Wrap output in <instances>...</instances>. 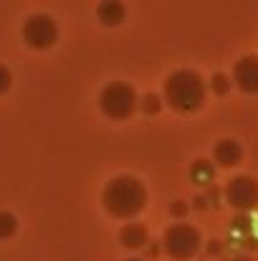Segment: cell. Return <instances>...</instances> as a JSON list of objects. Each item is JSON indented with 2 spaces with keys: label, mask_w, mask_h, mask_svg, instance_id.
<instances>
[{
  "label": "cell",
  "mask_w": 258,
  "mask_h": 261,
  "mask_svg": "<svg viewBox=\"0 0 258 261\" xmlns=\"http://www.w3.org/2000/svg\"><path fill=\"white\" fill-rule=\"evenodd\" d=\"M208 195H210V200H218V195H220V190H218L215 185H210V188H208Z\"/></svg>",
  "instance_id": "obj_19"
},
{
  "label": "cell",
  "mask_w": 258,
  "mask_h": 261,
  "mask_svg": "<svg viewBox=\"0 0 258 261\" xmlns=\"http://www.w3.org/2000/svg\"><path fill=\"white\" fill-rule=\"evenodd\" d=\"M208 84L192 69H177L165 79L162 101L177 114H192L205 104Z\"/></svg>",
  "instance_id": "obj_2"
},
{
  "label": "cell",
  "mask_w": 258,
  "mask_h": 261,
  "mask_svg": "<svg viewBox=\"0 0 258 261\" xmlns=\"http://www.w3.org/2000/svg\"><path fill=\"white\" fill-rule=\"evenodd\" d=\"M223 195H225L231 208H236L241 213L253 211L258 205V180L251 175H236V177L228 180Z\"/></svg>",
  "instance_id": "obj_6"
},
{
  "label": "cell",
  "mask_w": 258,
  "mask_h": 261,
  "mask_svg": "<svg viewBox=\"0 0 258 261\" xmlns=\"http://www.w3.org/2000/svg\"><path fill=\"white\" fill-rule=\"evenodd\" d=\"M190 177H192V182L195 185H213V177H215V165L210 163V160H205V158H200V160H195L192 165H190Z\"/></svg>",
  "instance_id": "obj_11"
},
{
  "label": "cell",
  "mask_w": 258,
  "mask_h": 261,
  "mask_svg": "<svg viewBox=\"0 0 258 261\" xmlns=\"http://www.w3.org/2000/svg\"><path fill=\"white\" fill-rule=\"evenodd\" d=\"M205 251H208V256H220V254H223V244H220L218 239H213V241H208Z\"/></svg>",
  "instance_id": "obj_17"
},
{
  "label": "cell",
  "mask_w": 258,
  "mask_h": 261,
  "mask_svg": "<svg viewBox=\"0 0 258 261\" xmlns=\"http://www.w3.org/2000/svg\"><path fill=\"white\" fill-rule=\"evenodd\" d=\"M101 205L114 218H134L147 205V188L134 175H117L104 185Z\"/></svg>",
  "instance_id": "obj_1"
},
{
  "label": "cell",
  "mask_w": 258,
  "mask_h": 261,
  "mask_svg": "<svg viewBox=\"0 0 258 261\" xmlns=\"http://www.w3.org/2000/svg\"><path fill=\"white\" fill-rule=\"evenodd\" d=\"M10 84H13V74L8 71V66H5V64H0V96L10 89Z\"/></svg>",
  "instance_id": "obj_15"
},
{
  "label": "cell",
  "mask_w": 258,
  "mask_h": 261,
  "mask_svg": "<svg viewBox=\"0 0 258 261\" xmlns=\"http://www.w3.org/2000/svg\"><path fill=\"white\" fill-rule=\"evenodd\" d=\"M231 82L243 94H258V56H243L233 66Z\"/></svg>",
  "instance_id": "obj_7"
},
{
  "label": "cell",
  "mask_w": 258,
  "mask_h": 261,
  "mask_svg": "<svg viewBox=\"0 0 258 261\" xmlns=\"http://www.w3.org/2000/svg\"><path fill=\"white\" fill-rule=\"evenodd\" d=\"M170 213H172V218H185V216L190 213V205H187L185 200H175L170 205Z\"/></svg>",
  "instance_id": "obj_16"
},
{
  "label": "cell",
  "mask_w": 258,
  "mask_h": 261,
  "mask_svg": "<svg viewBox=\"0 0 258 261\" xmlns=\"http://www.w3.org/2000/svg\"><path fill=\"white\" fill-rule=\"evenodd\" d=\"M147 241H150V231H147L145 223L132 221V223L122 226V231H119V244L129 251H137V249L147 246Z\"/></svg>",
  "instance_id": "obj_9"
},
{
  "label": "cell",
  "mask_w": 258,
  "mask_h": 261,
  "mask_svg": "<svg viewBox=\"0 0 258 261\" xmlns=\"http://www.w3.org/2000/svg\"><path fill=\"white\" fill-rule=\"evenodd\" d=\"M213 160H215V165H220V168H236V165L243 160V147H241V142L233 140V137L220 140V142L213 147Z\"/></svg>",
  "instance_id": "obj_8"
},
{
  "label": "cell",
  "mask_w": 258,
  "mask_h": 261,
  "mask_svg": "<svg viewBox=\"0 0 258 261\" xmlns=\"http://www.w3.org/2000/svg\"><path fill=\"white\" fill-rule=\"evenodd\" d=\"M192 205H195L197 211H203V208L208 205V198H205V195H195V200H192Z\"/></svg>",
  "instance_id": "obj_18"
},
{
  "label": "cell",
  "mask_w": 258,
  "mask_h": 261,
  "mask_svg": "<svg viewBox=\"0 0 258 261\" xmlns=\"http://www.w3.org/2000/svg\"><path fill=\"white\" fill-rule=\"evenodd\" d=\"M231 84H233V82H231V76H228V74L215 71V74L210 76V87H208V89H210L215 96H225V94L231 91Z\"/></svg>",
  "instance_id": "obj_13"
},
{
  "label": "cell",
  "mask_w": 258,
  "mask_h": 261,
  "mask_svg": "<svg viewBox=\"0 0 258 261\" xmlns=\"http://www.w3.org/2000/svg\"><path fill=\"white\" fill-rule=\"evenodd\" d=\"M127 261H145V259H127Z\"/></svg>",
  "instance_id": "obj_21"
},
{
  "label": "cell",
  "mask_w": 258,
  "mask_h": 261,
  "mask_svg": "<svg viewBox=\"0 0 258 261\" xmlns=\"http://www.w3.org/2000/svg\"><path fill=\"white\" fill-rule=\"evenodd\" d=\"M233 261H253V259H251L248 254H238V256H236V259H233Z\"/></svg>",
  "instance_id": "obj_20"
},
{
  "label": "cell",
  "mask_w": 258,
  "mask_h": 261,
  "mask_svg": "<svg viewBox=\"0 0 258 261\" xmlns=\"http://www.w3.org/2000/svg\"><path fill=\"white\" fill-rule=\"evenodd\" d=\"M96 15L104 25H119L127 18V8L122 3H117V0H106V3L96 5Z\"/></svg>",
  "instance_id": "obj_10"
},
{
  "label": "cell",
  "mask_w": 258,
  "mask_h": 261,
  "mask_svg": "<svg viewBox=\"0 0 258 261\" xmlns=\"http://www.w3.org/2000/svg\"><path fill=\"white\" fill-rule=\"evenodd\" d=\"M18 231V218L10 211H0V239H10Z\"/></svg>",
  "instance_id": "obj_14"
},
{
  "label": "cell",
  "mask_w": 258,
  "mask_h": 261,
  "mask_svg": "<svg viewBox=\"0 0 258 261\" xmlns=\"http://www.w3.org/2000/svg\"><path fill=\"white\" fill-rule=\"evenodd\" d=\"M99 107L109 119L124 122L139 109V99H137V91L129 82H111L101 89Z\"/></svg>",
  "instance_id": "obj_3"
},
{
  "label": "cell",
  "mask_w": 258,
  "mask_h": 261,
  "mask_svg": "<svg viewBox=\"0 0 258 261\" xmlns=\"http://www.w3.org/2000/svg\"><path fill=\"white\" fill-rule=\"evenodd\" d=\"M162 96L160 94H155V91H150V94H145L142 96V101H139V112H145V114H160L162 112Z\"/></svg>",
  "instance_id": "obj_12"
},
{
  "label": "cell",
  "mask_w": 258,
  "mask_h": 261,
  "mask_svg": "<svg viewBox=\"0 0 258 261\" xmlns=\"http://www.w3.org/2000/svg\"><path fill=\"white\" fill-rule=\"evenodd\" d=\"M162 251L175 261H187L200 251V231L192 223L177 221L162 236Z\"/></svg>",
  "instance_id": "obj_4"
},
{
  "label": "cell",
  "mask_w": 258,
  "mask_h": 261,
  "mask_svg": "<svg viewBox=\"0 0 258 261\" xmlns=\"http://www.w3.org/2000/svg\"><path fill=\"white\" fill-rule=\"evenodd\" d=\"M23 41H25V46H31L36 51L51 48L59 41V23L46 13H36L23 25Z\"/></svg>",
  "instance_id": "obj_5"
}]
</instances>
